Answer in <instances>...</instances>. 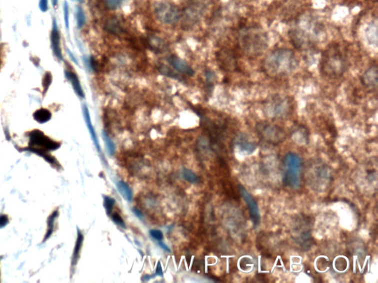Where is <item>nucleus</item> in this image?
I'll list each match as a JSON object with an SVG mask.
<instances>
[{"label": "nucleus", "mask_w": 378, "mask_h": 283, "mask_svg": "<svg viewBox=\"0 0 378 283\" xmlns=\"http://www.w3.org/2000/svg\"><path fill=\"white\" fill-rule=\"evenodd\" d=\"M378 66L373 65L365 71L362 77V84L368 89H377L378 86Z\"/></svg>", "instance_id": "4468645a"}, {"label": "nucleus", "mask_w": 378, "mask_h": 283, "mask_svg": "<svg viewBox=\"0 0 378 283\" xmlns=\"http://www.w3.org/2000/svg\"><path fill=\"white\" fill-rule=\"evenodd\" d=\"M210 0H189L184 11V24L192 25L198 22L208 7Z\"/></svg>", "instance_id": "0eeeda50"}, {"label": "nucleus", "mask_w": 378, "mask_h": 283, "mask_svg": "<svg viewBox=\"0 0 378 283\" xmlns=\"http://www.w3.org/2000/svg\"><path fill=\"white\" fill-rule=\"evenodd\" d=\"M117 188L119 193L122 195V196L126 201L131 202L132 200V190H131V188H130V186L127 185L126 182H123V181H120V182H118Z\"/></svg>", "instance_id": "4be33fe9"}, {"label": "nucleus", "mask_w": 378, "mask_h": 283, "mask_svg": "<svg viewBox=\"0 0 378 283\" xmlns=\"http://www.w3.org/2000/svg\"><path fill=\"white\" fill-rule=\"evenodd\" d=\"M261 140L268 143L277 145L284 141L286 134L281 127L267 122H260L256 127Z\"/></svg>", "instance_id": "423d86ee"}, {"label": "nucleus", "mask_w": 378, "mask_h": 283, "mask_svg": "<svg viewBox=\"0 0 378 283\" xmlns=\"http://www.w3.org/2000/svg\"><path fill=\"white\" fill-rule=\"evenodd\" d=\"M112 219L116 223L119 227H122V228H126V224H125L124 221L122 219V216L118 214V213H114L112 215Z\"/></svg>", "instance_id": "7c9ffc66"}, {"label": "nucleus", "mask_w": 378, "mask_h": 283, "mask_svg": "<svg viewBox=\"0 0 378 283\" xmlns=\"http://www.w3.org/2000/svg\"><path fill=\"white\" fill-rule=\"evenodd\" d=\"M58 0H52V4L54 7H56L57 4H58Z\"/></svg>", "instance_id": "ea45409f"}, {"label": "nucleus", "mask_w": 378, "mask_h": 283, "mask_svg": "<svg viewBox=\"0 0 378 283\" xmlns=\"http://www.w3.org/2000/svg\"><path fill=\"white\" fill-rule=\"evenodd\" d=\"M58 212L57 211V210H56V211L52 212V214H51L50 216H49V218H48V230L46 237H44V241H43L44 242V241H47L50 237L52 236V233H54V222H55V220L56 219V218L58 217Z\"/></svg>", "instance_id": "5701e85b"}, {"label": "nucleus", "mask_w": 378, "mask_h": 283, "mask_svg": "<svg viewBox=\"0 0 378 283\" xmlns=\"http://www.w3.org/2000/svg\"><path fill=\"white\" fill-rule=\"evenodd\" d=\"M284 164V183L288 188L292 189L300 188L302 168V159L296 154L289 153L285 157Z\"/></svg>", "instance_id": "20e7f679"}, {"label": "nucleus", "mask_w": 378, "mask_h": 283, "mask_svg": "<svg viewBox=\"0 0 378 283\" xmlns=\"http://www.w3.org/2000/svg\"><path fill=\"white\" fill-rule=\"evenodd\" d=\"M167 61L172 66L174 69H176L181 73L185 74V75H189V76L194 75V70L193 68L189 66L185 61L181 59L179 57L176 56V55H170L167 58Z\"/></svg>", "instance_id": "ddd939ff"}, {"label": "nucleus", "mask_w": 378, "mask_h": 283, "mask_svg": "<svg viewBox=\"0 0 378 283\" xmlns=\"http://www.w3.org/2000/svg\"><path fill=\"white\" fill-rule=\"evenodd\" d=\"M104 28L106 32L112 35H119L124 31L123 27L120 20L117 17H111L109 19L106 20L105 22Z\"/></svg>", "instance_id": "2eb2a0df"}, {"label": "nucleus", "mask_w": 378, "mask_h": 283, "mask_svg": "<svg viewBox=\"0 0 378 283\" xmlns=\"http://www.w3.org/2000/svg\"><path fill=\"white\" fill-rule=\"evenodd\" d=\"M288 99L280 95H274L266 102V111L270 117H282L288 114L290 109Z\"/></svg>", "instance_id": "1a4fd4ad"}, {"label": "nucleus", "mask_w": 378, "mask_h": 283, "mask_svg": "<svg viewBox=\"0 0 378 283\" xmlns=\"http://www.w3.org/2000/svg\"><path fill=\"white\" fill-rule=\"evenodd\" d=\"M116 205V200L110 196H104V205L108 215H111L113 207Z\"/></svg>", "instance_id": "cd10ccee"}, {"label": "nucleus", "mask_w": 378, "mask_h": 283, "mask_svg": "<svg viewBox=\"0 0 378 283\" xmlns=\"http://www.w3.org/2000/svg\"><path fill=\"white\" fill-rule=\"evenodd\" d=\"M235 143H236V146L240 148V151L246 153V154H252L256 148V142L252 141L250 137L244 133H240L238 135L236 136Z\"/></svg>", "instance_id": "f8f14e48"}, {"label": "nucleus", "mask_w": 378, "mask_h": 283, "mask_svg": "<svg viewBox=\"0 0 378 283\" xmlns=\"http://www.w3.org/2000/svg\"><path fill=\"white\" fill-rule=\"evenodd\" d=\"M132 211L133 213H134V214L136 215L138 219H142V218H144L142 211H140L139 209H138L137 207H133Z\"/></svg>", "instance_id": "c9c22d12"}, {"label": "nucleus", "mask_w": 378, "mask_h": 283, "mask_svg": "<svg viewBox=\"0 0 378 283\" xmlns=\"http://www.w3.org/2000/svg\"><path fill=\"white\" fill-rule=\"evenodd\" d=\"M103 139L106 143V148H108V152L110 154V155H113L114 154V151H116V145H114V142L110 138L108 134H106V131H103Z\"/></svg>", "instance_id": "a878e982"}, {"label": "nucleus", "mask_w": 378, "mask_h": 283, "mask_svg": "<svg viewBox=\"0 0 378 283\" xmlns=\"http://www.w3.org/2000/svg\"><path fill=\"white\" fill-rule=\"evenodd\" d=\"M160 72H161V73L162 74V75H166V76L168 77H172V78H176V77H178V75H175L174 73L172 72V71L171 70V69H170V68L167 67V66H164V64H162V66H161L160 68H159Z\"/></svg>", "instance_id": "2f4dec72"}, {"label": "nucleus", "mask_w": 378, "mask_h": 283, "mask_svg": "<svg viewBox=\"0 0 378 283\" xmlns=\"http://www.w3.org/2000/svg\"><path fill=\"white\" fill-rule=\"evenodd\" d=\"M298 67V60L294 51L278 48L271 52L262 63L263 70L272 78L286 76Z\"/></svg>", "instance_id": "f257e3e1"}, {"label": "nucleus", "mask_w": 378, "mask_h": 283, "mask_svg": "<svg viewBox=\"0 0 378 283\" xmlns=\"http://www.w3.org/2000/svg\"><path fill=\"white\" fill-rule=\"evenodd\" d=\"M156 275L160 277L164 276L162 267H161L160 263V262H158L157 268H156Z\"/></svg>", "instance_id": "e433bc0d"}, {"label": "nucleus", "mask_w": 378, "mask_h": 283, "mask_svg": "<svg viewBox=\"0 0 378 283\" xmlns=\"http://www.w3.org/2000/svg\"><path fill=\"white\" fill-rule=\"evenodd\" d=\"M2 59H1V45H0V67H1Z\"/></svg>", "instance_id": "a19ab883"}, {"label": "nucleus", "mask_w": 378, "mask_h": 283, "mask_svg": "<svg viewBox=\"0 0 378 283\" xmlns=\"http://www.w3.org/2000/svg\"><path fill=\"white\" fill-rule=\"evenodd\" d=\"M150 235L152 238H154L156 241H160L164 239V234L160 230H150Z\"/></svg>", "instance_id": "473e14b6"}, {"label": "nucleus", "mask_w": 378, "mask_h": 283, "mask_svg": "<svg viewBox=\"0 0 378 283\" xmlns=\"http://www.w3.org/2000/svg\"><path fill=\"white\" fill-rule=\"evenodd\" d=\"M52 74L50 72H46L42 79L43 94H46V92H48L51 83H52Z\"/></svg>", "instance_id": "bb28decb"}, {"label": "nucleus", "mask_w": 378, "mask_h": 283, "mask_svg": "<svg viewBox=\"0 0 378 283\" xmlns=\"http://www.w3.org/2000/svg\"><path fill=\"white\" fill-rule=\"evenodd\" d=\"M74 1H82V0H74Z\"/></svg>", "instance_id": "79ce46f5"}, {"label": "nucleus", "mask_w": 378, "mask_h": 283, "mask_svg": "<svg viewBox=\"0 0 378 283\" xmlns=\"http://www.w3.org/2000/svg\"><path fill=\"white\" fill-rule=\"evenodd\" d=\"M38 7L43 13H46L48 10V0H40Z\"/></svg>", "instance_id": "72a5a7b5"}, {"label": "nucleus", "mask_w": 378, "mask_h": 283, "mask_svg": "<svg viewBox=\"0 0 378 283\" xmlns=\"http://www.w3.org/2000/svg\"><path fill=\"white\" fill-rule=\"evenodd\" d=\"M346 53L338 44H332L322 54L320 69L325 76L340 78L348 69Z\"/></svg>", "instance_id": "7ed1b4c3"}, {"label": "nucleus", "mask_w": 378, "mask_h": 283, "mask_svg": "<svg viewBox=\"0 0 378 283\" xmlns=\"http://www.w3.org/2000/svg\"><path fill=\"white\" fill-rule=\"evenodd\" d=\"M219 59L221 61V64L228 70H232L236 66L235 58L229 52H222L220 54Z\"/></svg>", "instance_id": "6ab92c4d"}, {"label": "nucleus", "mask_w": 378, "mask_h": 283, "mask_svg": "<svg viewBox=\"0 0 378 283\" xmlns=\"http://www.w3.org/2000/svg\"><path fill=\"white\" fill-rule=\"evenodd\" d=\"M9 219L6 215H1L0 216V229L3 228L8 224Z\"/></svg>", "instance_id": "f704fd0d"}, {"label": "nucleus", "mask_w": 378, "mask_h": 283, "mask_svg": "<svg viewBox=\"0 0 378 283\" xmlns=\"http://www.w3.org/2000/svg\"><path fill=\"white\" fill-rule=\"evenodd\" d=\"M146 42L150 49L156 53L164 52V51L166 50L167 47H168L166 43L164 40L161 39L159 37L154 36V35H150L147 38Z\"/></svg>", "instance_id": "dca6fc26"}, {"label": "nucleus", "mask_w": 378, "mask_h": 283, "mask_svg": "<svg viewBox=\"0 0 378 283\" xmlns=\"http://www.w3.org/2000/svg\"><path fill=\"white\" fill-rule=\"evenodd\" d=\"M124 0H106V5L110 10L118 8Z\"/></svg>", "instance_id": "c756f323"}, {"label": "nucleus", "mask_w": 378, "mask_h": 283, "mask_svg": "<svg viewBox=\"0 0 378 283\" xmlns=\"http://www.w3.org/2000/svg\"><path fill=\"white\" fill-rule=\"evenodd\" d=\"M83 114L84 117L85 122H86V126H88V129H89L90 134L91 137H92V140L94 145H96V148L98 151H100V144H99L98 140L97 135H96V131L94 126H92V121H91L90 114L89 109L86 107V106H84L83 107Z\"/></svg>", "instance_id": "a211bd4d"}, {"label": "nucleus", "mask_w": 378, "mask_h": 283, "mask_svg": "<svg viewBox=\"0 0 378 283\" xmlns=\"http://www.w3.org/2000/svg\"><path fill=\"white\" fill-rule=\"evenodd\" d=\"M238 190L246 202V205L248 206L254 227H258L260 224V213L256 202L252 197V195H250V193H248L242 185H240Z\"/></svg>", "instance_id": "9d476101"}, {"label": "nucleus", "mask_w": 378, "mask_h": 283, "mask_svg": "<svg viewBox=\"0 0 378 283\" xmlns=\"http://www.w3.org/2000/svg\"><path fill=\"white\" fill-rule=\"evenodd\" d=\"M68 54H69L70 56V58H72V61H74L76 63H78V61H77V60L76 59L75 56L72 55V52H71L69 50V49H68Z\"/></svg>", "instance_id": "58836bf2"}, {"label": "nucleus", "mask_w": 378, "mask_h": 283, "mask_svg": "<svg viewBox=\"0 0 378 283\" xmlns=\"http://www.w3.org/2000/svg\"><path fill=\"white\" fill-rule=\"evenodd\" d=\"M64 18L65 27H66V30H69L70 27V13H69V4H68V1H64Z\"/></svg>", "instance_id": "c85d7f7f"}, {"label": "nucleus", "mask_w": 378, "mask_h": 283, "mask_svg": "<svg viewBox=\"0 0 378 283\" xmlns=\"http://www.w3.org/2000/svg\"><path fill=\"white\" fill-rule=\"evenodd\" d=\"M29 147L27 151L41 156L48 151H56L60 148V142L55 141L38 129L29 132Z\"/></svg>", "instance_id": "39448f33"}, {"label": "nucleus", "mask_w": 378, "mask_h": 283, "mask_svg": "<svg viewBox=\"0 0 378 283\" xmlns=\"http://www.w3.org/2000/svg\"><path fill=\"white\" fill-rule=\"evenodd\" d=\"M76 20L77 25H78V28H82L85 24V21H86V17H85L84 12L83 8L82 7H77L76 10Z\"/></svg>", "instance_id": "393cba45"}, {"label": "nucleus", "mask_w": 378, "mask_h": 283, "mask_svg": "<svg viewBox=\"0 0 378 283\" xmlns=\"http://www.w3.org/2000/svg\"><path fill=\"white\" fill-rule=\"evenodd\" d=\"M52 114L50 111L46 109H40L34 113V118L36 121L40 124H44L50 120Z\"/></svg>", "instance_id": "aec40b11"}, {"label": "nucleus", "mask_w": 378, "mask_h": 283, "mask_svg": "<svg viewBox=\"0 0 378 283\" xmlns=\"http://www.w3.org/2000/svg\"><path fill=\"white\" fill-rule=\"evenodd\" d=\"M64 75L66 76V79L70 82L72 84V88H74V91L76 93L80 98H84V92L83 89H82V85H80V80L78 78V75L74 72H71L69 70L64 71Z\"/></svg>", "instance_id": "f3484780"}, {"label": "nucleus", "mask_w": 378, "mask_h": 283, "mask_svg": "<svg viewBox=\"0 0 378 283\" xmlns=\"http://www.w3.org/2000/svg\"><path fill=\"white\" fill-rule=\"evenodd\" d=\"M238 44L244 55L257 58L267 50L269 39L267 32L260 26H248L238 31Z\"/></svg>", "instance_id": "f03ea898"}, {"label": "nucleus", "mask_w": 378, "mask_h": 283, "mask_svg": "<svg viewBox=\"0 0 378 283\" xmlns=\"http://www.w3.org/2000/svg\"><path fill=\"white\" fill-rule=\"evenodd\" d=\"M182 176L186 181L190 182L192 184H196L200 182L199 177L196 176V173L188 169V168H184L182 171Z\"/></svg>", "instance_id": "b1692460"}, {"label": "nucleus", "mask_w": 378, "mask_h": 283, "mask_svg": "<svg viewBox=\"0 0 378 283\" xmlns=\"http://www.w3.org/2000/svg\"><path fill=\"white\" fill-rule=\"evenodd\" d=\"M51 48L56 58L58 61H63L62 51L61 48V38H60V32L57 25L56 20L54 18L52 20V30L50 33Z\"/></svg>", "instance_id": "9b49d317"}, {"label": "nucleus", "mask_w": 378, "mask_h": 283, "mask_svg": "<svg viewBox=\"0 0 378 283\" xmlns=\"http://www.w3.org/2000/svg\"><path fill=\"white\" fill-rule=\"evenodd\" d=\"M159 245L160 247L161 248H162V250H164V251L167 252H171V250H170V249L168 248V246H167L166 244H164V242H162V241H159Z\"/></svg>", "instance_id": "4c0bfd02"}, {"label": "nucleus", "mask_w": 378, "mask_h": 283, "mask_svg": "<svg viewBox=\"0 0 378 283\" xmlns=\"http://www.w3.org/2000/svg\"><path fill=\"white\" fill-rule=\"evenodd\" d=\"M154 14L160 22L166 24H174L180 18L179 8L170 2H158L156 4Z\"/></svg>", "instance_id": "6e6552de"}, {"label": "nucleus", "mask_w": 378, "mask_h": 283, "mask_svg": "<svg viewBox=\"0 0 378 283\" xmlns=\"http://www.w3.org/2000/svg\"><path fill=\"white\" fill-rule=\"evenodd\" d=\"M84 236L80 230H78V236H77L76 243L75 248H74V255H72V265L75 267L80 255V250H82V244H83Z\"/></svg>", "instance_id": "412c9836"}]
</instances>
